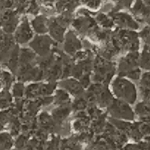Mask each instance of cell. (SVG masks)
<instances>
[{
  "label": "cell",
  "instance_id": "6da1fadb",
  "mask_svg": "<svg viewBox=\"0 0 150 150\" xmlns=\"http://www.w3.org/2000/svg\"><path fill=\"white\" fill-rule=\"evenodd\" d=\"M114 89L115 94L120 98L125 100L133 103L136 99V91L134 86L123 79H117L114 83Z\"/></svg>",
  "mask_w": 150,
  "mask_h": 150
},
{
  "label": "cell",
  "instance_id": "7a4b0ae2",
  "mask_svg": "<svg viewBox=\"0 0 150 150\" xmlns=\"http://www.w3.org/2000/svg\"><path fill=\"white\" fill-rule=\"evenodd\" d=\"M111 115L125 119H133V114L130 108L126 104L118 100H114L110 108Z\"/></svg>",
  "mask_w": 150,
  "mask_h": 150
},
{
  "label": "cell",
  "instance_id": "3957f363",
  "mask_svg": "<svg viewBox=\"0 0 150 150\" xmlns=\"http://www.w3.org/2000/svg\"><path fill=\"white\" fill-rule=\"evenodd\" d=\"M51 40L47 37H38L31 43L32 48L41 55H45L51 48Z\"/></svg>",
  "mask_w": 150,
  "mask_h": 150
},
{
  "label": "cell",
  "instance_id": "277c9868",
  "mask_svg": "<svg viewBox=\"0 0 150 150\" xmlns=\"http://www.w3.org/2000/svg\"><path fill=\"white\" fill-rule=\"evenodd\" d=\"M32 36V32L29 28L27 22H23L21 26L16 32V38L17 41L21 43L26 42Z\"/></svg>",
  "mask_w": 150,
  "mask_h": 150
},
{
  "label": "cell",
  "instance_id": "5b68a950",
  "mask_svg": "<svg viewBox=\"0 0 150 150\" xmlns=\"http://www.w3.org/2000/svg\"><path fill=\"white\" fill-rule=\"evenodd\" d=\"M64 48L68 53H74L76 50L81 48V42L72 32L67 35Z\"/></svg>",
  "mask_w": 150,
  "mask_h": 150
},
{
  "label": "cell",
  "instance_id": "8992f818",
  "mask_svg": "<svg viewBox=\"0 0 150 150\" xmlns=\"http://www.w3.org/2000/svg\"><path fill=\"white\" fill-rule=\"evenodd\" d=\"M62 85H63L66 89H68L72 93L76 94V95H79V94H80L83 91L81 86L79 83H77L76 81H66L64 83H62Z\"/></svg>",
  "mask_w": 150,
  "mask_h": 150
},
{
  "label": "cell",
  "instance_id": "52a82bcc",
  "mask_svg": "<svg viewBox=\"0 0 150 150\" xmlns=\"http://www.w3.org/2000/svg\"><path fill=\"white\" fill-rule=\"evenodd\" d=\"M13 145V140L10 134L0 133V150H8Z\"/></svg>",
  "mask_w": 150,
  "mask_h": 150
},
{
  "label": "cell",
  "instance_id": "ba28073f",
  "mask_svg": "<svg viewBox=\"0 0 150 150\" xmlns=\"http://www.w3.org/2000/svg\"><path fill=\"white\" fill-rule=\"evenodd\" d=\"M64 28L57 23V22H54L51 24V33L56 40L58 41L62 40L63 33H64Z\"/></svg>",
  "mask_w": 150,
  "mask_h": 150
},
{
  "label": "cell",
  "instance_id": "9c48e42d",
  "mask_svg": "<svg viewBox=\"0 0 150 150\" xmlns=\"http://www.w3.org/2000/svg\"><path fill=\"white\" fill-rule=\"evenodd\" d=\"M45 22V19L42 18H38L33 21V26L38 33H45L47 31Z\"/></svg>",
  "mask_w": 150,
  "mask_h": 150
},
{
  "label": "cell",
  "instance_id": "30bf717a",
  "mask_svg": "<svg viewBox=\"0 0 150 150\" xmlns=\"http://www.w3.org/2000/svg\"><path fill=\"white\" fill-rule=\"evenodd\" d=\"M70 113V109L67 107H62L55 110L54 112V116L57 120H62L68 115Z\"/></svg>",
  "mask_w": 150,
  "mask_h": 150
},
{
  "label": "cell",
  "instance_id": "8fae6325",
  "mask_svg": "<svg viewBox=\"0 0 150 150\" xmlns=\"http://www.w3.org/2000/svg\"><path fill=\"white\" fill-rule=\"evenodd\" d=\"M69 101V97L67 93L62 90H59L57 94V102L60 104H64Z\"/></svg>",
  "mask_w": 150,
  "mask_h": 150
},
{
  "label": "cell",
  "instance_id": "7c38bea8",
  "mask_svg": "<svg viewBox=\"0 0 150 150\" xmlns=\"http://www.w3.org/2000/svg\"><path fill=\"white\" fill-rule=\"evenodd\" d=\"M23 86L21 83H17L15 85V87L13 89V93L14 95L17 98L21 97L23 95Z\"/></svg>",
  "mask_w": 150,
  "mask_h": 150
},
{
  "label": "cell",
  "instance_id": "4fadbf2b",
  "mask_svg": "<svg viewBox=\"0 0 150 150\" xmlns=\"http://www.w3.org/2000/svg\"><path fill=\"white\" fill-rule=\"evenodd\" d=\"M86 100H84L83 99H79L74 103V107H76V109H83L86 107Z\"/></svg>",
  "mask_w": 150,
  "mask_h": 150
},
{
  "label": "cell",
  "instance_id": "5bb4252c",
  "mask_svg": "<svg viewBox=\"0 0 150 150\" xmlns=\"http://www.w3.org/2000/svg\"><path fill=\"white\" fill-rule=\"evenodd\" d=\"M26 139L24 136H21L20 138H18L17 141V143H16V145H17V147L18 148H22L24 146V145L26 144Z\"/></svg>",
  "mask_w": 150,
  "mask_h": 150
},
{
  "label": "cell",
  "instance_id": "9a60e30c",
  "mask_svg": "<svg viewBox=\"0 0 150 150\" xmlns=\"http://www.w3.org/2000/svg\"><path fill=\"white\" fill-rule=\"evenodd\" d=\"M1 83H0V89H1Z\"/></svg>",
  "mask_w": 150,
  "mask_h": 150
}]
</instances>
